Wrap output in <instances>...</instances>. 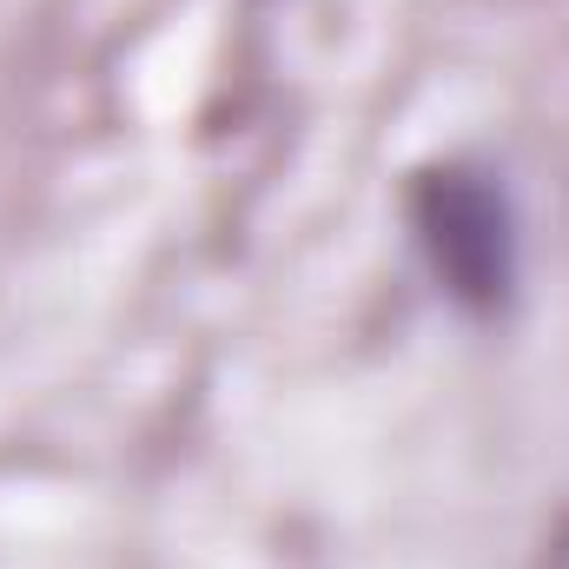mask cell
Wrapping results in <instances>:
<instances>
[{
	"mask_svg": "<svg viewBox=\"0 0 569 569\" xmlns=\"http://www.w3.org/2000/svg\"><path fill=\"white\" fill-rule=\"evenodd\" d=\"M411 239L430 279L463 311H497L517 291V206L483 166H430L411 186Z\"/></svg>",
	"mask_w": 569,
	"mask_h": 569,
	"instance_id": "1",
	"label": "cell"
}]
</instances>
